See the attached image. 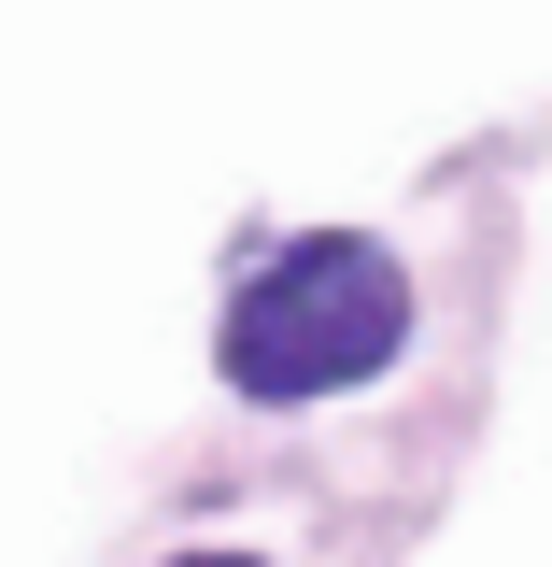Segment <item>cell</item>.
Here are the masks:
<instances>
[{
    "label": "cell",
    "mask_w": 552,
    "mask_h": 567,
    "mask_svg": "<svg viewBox=\"0 0 552 567\" xmlns=\"http://www.w3.org/2000/svg\"><path fill=\"white\" fill-rule=\"evenodd\" d=\"M412 341V270L383 256V241H283L270 270L241 284V312H227V383L241 398H326V383H368V369H397Z\"/></svg>",
    "instance_id": "obj_1"
},
{
    "label": "cell",
    "mask_w": 552,
    "mask_h": 567,
    "mask_svg": "<svg viewBox=\"0 0 552 567\" xmlns=\"http://www.w3.org/2000/svg\"><path fill=\"white\" fill-rule=\"evenodd\" d=\"M170 567H256V554H170Z\"/></svg>",
    "instance_id": "obj_2"
}]
</instances>
